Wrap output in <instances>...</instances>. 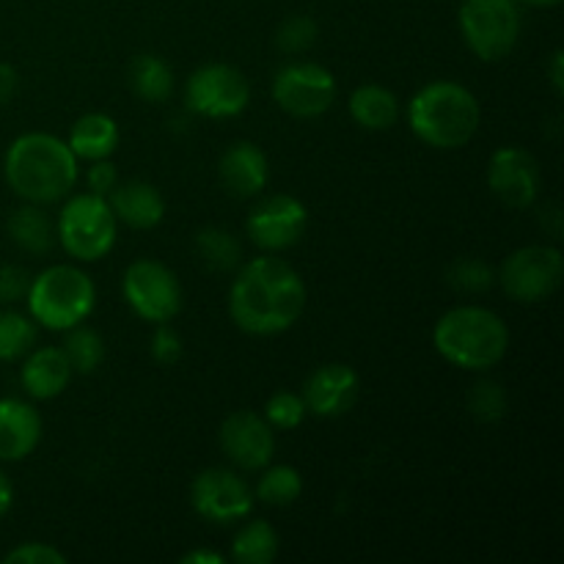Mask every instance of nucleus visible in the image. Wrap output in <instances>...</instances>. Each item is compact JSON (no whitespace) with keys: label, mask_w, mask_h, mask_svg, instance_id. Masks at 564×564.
<instances>
[{"label":"nucleus","mask_w":564,"mask_h":564,"mask_svg":"<svg viewBox=\"0 0 564 564\" xmlns=\"http://www.w3.org/2000/svg\"><path fill=\"white\" fill-rule=\"evenodd\" d=\"M306 284L279 257H257L240 264L229 290V314L251 336H279L301 319Z\"/></svg>","instance_id":"obj_1"},{"label":"nucleus","mask_w":564,"mask_h":564,"mask_svg":"<svg viewBox=\"0 0 564 564\" xmlns=\"http://www.w3.org/2000/svg\"><path fill=\"white\" fill-rule=\"evenodd\" d=\"M3 174L11 191L31 204H55L75 191L77 158L50 132H25L6 149Z\"/></svg>","instance_id":"obj_2"},{"label":"nucleus","mask_w":564,"mask_h":564,"mask_svg":"<svg viewBox=\"0 0 564 564\" xmlns=\"http://www.w3.org/2000/svg\"><path fill=\"white\" fill-rule=\"evenodd\" d=\"M482 108L466 86L455 80L427 83L408 105L413 135L433 149H460L477 135Z\"/></svg>","instance_id":"obj_3"},{"label":"nucleus","mask_w":564,"mask_h":564,"mask_svg":"<svg viewBox=\"0 0 564 564\" xmlns=\"http://www.w3.org/2000/svg\"><path fill=\"white\" fill-rule=\"evenodd\" d=\"M433 345L444 361L466 372H488L510 347V330L505 319L482 306L449 308L435 323Z\"/></svg>","instance_id":"obj_4"},{"label":"nucleus","mask_w":564,"mask_h":564,"mask_svg":"<svg viewBox=\"0 0 564 564\" xmlns=\"http://www.w3.org/2000/svg\"><path fill=\"white\" fill-rule=\"evenodd\" d=\"M28 314L47 330H69L94 312L97 290L91 275L72 264L42 270L28 290Z\"/></svg>","instance_id":"obj_5"},{"label":"nucleus","mask_w":564,"mask_h":564,"mask_svg":"<svg viewBox=\"0 0 564 564\" xmlns=\"http://www.w3.org/2000/svg\"><path fill=\"white\" fill-rule=\"evenodd\" d=\"M116 231H119V220L108 198L97 193L72 196L61 209L58 226H55L61 248L77 262H97L108 257L116 246Z\"/></svg>","instance_id":"obj_6"},{"label":"nucleus","mask_w":564,"mask_h":564,"mask_svg":"<svg viewBox=\"0 0 564 564\" xmlns=\"http://www.w3.org/2000/svg\"><path fill=\"white\" fill-rule=\"evenodd\" d=\"M457 20L468 50L488 64L507 58L521 36L516 0H463Z\"/></svg>","instance_id":"obj_7"},{"label":"nucleus","mask_w":564,"mask_h":564,"mask_svg":"<svg viewBox=\"0 0 564 564\" xmlns=\"http://www.w3.org/2000/svg\"><path fill=\"white\" fill-rule=\"evenodd\" d=\"M124 301L147 323H171L182 312V284L169 264L135 259L121 279Z\"/></svg>","instance_id":"obj_8"},{"label":"nucleus","mask_w":564,"mask_h":564,"mask_svg":"<svg viewBox=\"0 0 564 564\" xmlns=\"http://www.w3.org/2000/svg\"><path fill=\"white\" fill-rule=\"evenodd\" d=\"M564 257L556 246H527L501 264V286L516 303H543L562 286Z\"/></svg>","instance_id":"obj_9"},{"label":"nucleus","mask_w":564,"mask_h":564,"mask_svg":"<svg viewBox=\"0 0 564 564\" xmlns=\"http://www.w3.org/2000/svg\"><path fill=\"white\" fill-rule=\"evenodd\" d=\"M185 102L204 119H231L251 102V83L231 64H204L187 77Z\"/></svg>","instance_id":"obj_10"},{"label":"nucleus","mask_w":564,"mask_h":564,"mask_svg":"<svg viewBox=\"0 0 564 564\" xmlns=\"http://www.w3.org/2000/svg\"><path fill=\"white\" fill-rule=\"evenodd\" d=\"M273 99L295 119H317L336 102V77L323 64L295 61L273 75Z\"/></svg>","instance_id":"obj_11"},{"label":"nucleus","mask_w":564,"mask_h":564,"mask_svg":"<svg viewBox=\"0 0 564 564\" xmlns=\"http://www.w3.org/2000/svg\"><path fill=\"white\" fill-rule=\"evenodd\" d=\"M306 204L301 198L290 196V193H275V196L257 202V207L248 213L246 220L251 242L268 253H279L297 246L303 240V235H306Z\"/></svg>","instance_id":"obj_12"},{"label":"nucleus","mask_w":564,"mask_h":564,"mask_svg":"<svg viewBox=\"0 0 564 564\" xmlns=\"http://www.w3.org/2000/svg\"><path fill=\"white\" fill-rule=\"evenodd\" d=\"M253 490L242 477L229 468H207L198 474L191 485V505L204 521L209 523H235L251 516Z\"/></svg>","instance_id":"obj_13"},{"label":"nucleus","mask_w":564,"mask_h":564,"mask_svg":"<svg viewBox=\"0 0 564 564\" xmlns=\"http://www.w3.org/2000/svg\"><path fill=\"white\" fill-rule=\"evenodd\" d=\"M488 185L505 207L527 209L538 202L543 174L532 152L521 147H505L490 158Z\"/></svg>","instance_id":"obj_14"},{"label":"nucleus","mask_w":564,"mask_h":564,"mask_svg":"<svg viewBox=\"0 0 564 564\" xmlns=\"http://www.w3.org/2000/svg\"><path fill=\"white\" fill-rule=\"evenodd\" d=\"M220 449L242 471H262L275 455V433L268 419L253 411H235L220 424Z\"/></svg>","instance_id":"obj_15"},{"label":"nucleus","mask_w":564,"mask_h":564,"mask_svg":"<svg viewBox=\"0 0 564 564\" xmlns=\"http://www.w3.org/2000/svg\"><path fill=\"white\" fill-rule=\"evenodd\" d=\"M358 391H361V380H358L356 369L347 364H325L308 375L306 386H303V402L306 411L319 419H339L352 411L358 402Z\"/></svg>","instance_id":"obj_16"},{"label":"nucleus","mask_w":564,"mask_h":564,"mask_svg":"<svg viewBox=\"0 0 564 564\" xmlns=\"http://www.w3.org/2000/svg\"><path fill=\"white\" fill-rule=\"evenodd\" d=\"M220 185L235 198H257L268 187V158L251 141L231 143L218 165Z\"/></svg>","instance_id":"obj_17"},{"label":"nucleus","mask_w":564,"mask_h":564,"mask_svg":"<svg viewBox=\"0 0 564 564\" xmlns=\"http://www.w3.org/2000/svg\"><path fill=\"white\" fill-rule=\"evenodd\" d=\"M42 441V416L28 402L6 397L0 400V460H25Z\"/></svg>","instance_id":"obj_18"},{"label":"nucleus","mask_w":564,"mask_h":564,"mask_svg":"<svg viewBox=\"0 0 564 564\" xmlns=\"http://www.w3.org/2000/svg\"><path fill=\"white\" fill-rule=\"evenodd\" d=\"M110 209H113L116 220L130 229H154L160 220L165 218V198L163 193L154 185L141 180L124 182V185H116L110 191L108 198Z\"/></svg>","instance_id":"obj_19"},{"label":"nucleus","mask_w":564,"mask_h":564,"mask_svg":"<svg viewBox=\"0 0 564 564\" xmlns=\"http://www.w3.org/2000/svg\"><path fill=\"white\" fill-rule=\"evenodd\" d=\"M72 367L66 361L61 347H39L22 364V389L33 397V400H55L64 394V389L72 380Z\"/></svg>","instance_id":"obj_20"},{"label":"nucleus","mask_w":564,"mask_h":564,"mask_svg":"<svg viewBox=\"0 0 564 564\" xmlns=\"http://www.w3.org/2000/svg\"><path fill=\"white\" fill-rule=\"evenodd\" d=\"M121 132L113 116L108 113H86L72 124L69 149L77 160H105L119 149Z\"/></svg>","instance_id":"obj_21"},{"label":"nucleus","mask_w":564,"mask_h":564,"mask_svg":"<svg viewBox=\"0 0 564 564\" xmlns=\"http://www.w3.org/2000/svg\"><path fill=\"white\" fill-rule=\"evenodd\" d=\"M6 231H9L11 242L17 248H22L25 253L33 257H44V253L53 251L55 246V224L47 213L42 209V204H31L14 209L6 220Z\"/></svg>","instance_id":"obj_22"},{"label":"nucleus","mask_w":564,"mask_h":564,"mask_svg":"<svg viewBox=\"0 0 564 564\" xmlns=\"http://www.w3.org/2000/svg\"><path fill=\"white\" fill-rule=\"evenodd\" d=\"M350 116L358 127L372 132L391 130L400 119V99L378 83H364L350 94Z\"/></svg>","instance_id":"obj_23"},{"label":"nucleus","mask_w":564,"mask_h":564,"mask_svg":"<svg viewBox=\"0 0 564 564\" xmlns=\"http://www.w3.org/2000/svg\"><path fill=\"white\" fill-rule=\"evenodd\" d=\"M130 86L143 102L160 105L174 91V69L160 55H135L130 64Z\"/></svg>","instance_id":"obj_24"},{"label":"nucleus","mask_w":564,"mask_h":564,"mask_svg":"<svg viewBox=\"0 0 564 564\" xmlns=\"http://www.w3.org/2000/svg\"><path fill=\"white\" fill-rule=\"evenodd\" d=\"M279 532L268 521H248L231 543V560L240 564H270L279 556Z\"/></svg>","instance_id":"obj_25"},{"label":"nucleus","mask_w":564,"mask_h":564,"mask_svg":"<svg viewBox=\"0 0 564 564\" xmlns=\"http://www.w3.org/2000/svg\"><path fill=\"white\" fill-rule=\"evenodd\" d=\"M198 259L215 273H231L242 264V246L229 229L220 226H207L196 235Z\"/></svg>","instance_id":"obj_26"},{"label":"nucleus","mask_w":564,"mask_h":564,"mask_svg":"<svg viewBox=\"0 0 564 564\" xmlns=\"http://www.w3.org/2000/svg\"><path fill=\"white\" fill-rule=\"evenodd\" d=\"M36 336L39 325L33 323V317L14 312V308H3L0 312V364L28 356L36 345Z\"/></svg>","instance_id":"obj_27"},{"label":"nucleus","mask_w":564,"mask_h":564,"mask_svg":"<svg viewBox=\"0 0 564 564\" xmlns=\"http://www.w3.org/2000/svg\"><path fill=\"white\" fill-rule=\"evenodd\" d=\"M303 477L292 466H264V474L259 477L257 499L268 507H290L301 499Z\"/></svg>","instance_id":"obj_28"},{"label":"nucleus","mask_w":564,"mask_h":564,"mask_svg":"<svg viewBox=\"0 0 564 564\" xmlns=\"http://www.w3.org/2000/svg\"><path fill=\"white\" fill-rule=\"evenodd\" d=\"M64 356L69 361L72 372L80 375H91L94 369L102 364L105 358V341L102 336L97 334L94 328H86V325H75V328L66 330V341H64Z\"/></svg>","instance_id":"obj_29"},{"label":"nucleus","mask_w":564,"mask_h":564,"mask_svg":"<svg viewBox=\"0 0 564 564\" xmlns=\"http://www.w3.org/2000/svg\"><path fill=\"white\" fill-rule=\"evenodd\" d=\"M468 413L482 424H496L507 416V391L496 380H477L468 391Z\"/></svg>","instance_id":"obj_30"},{"label":"nucleus","mask_w":564,"mask_h":564,"mask_svg":"<svg viewBox=\"0 0 564 564\" xmlns=\"http://www.w3.org/2000/svg\"><path fill=\"white\" fill-rule=\"evenodd\" d=\"M317 36H319V28L312 17L292 14L286 17V20L279 25V31H275V47L286 55H301L306 53L308 47H314Z\"/></svg>","instance_id":"obj_31"},{"label":"nucleus","mask_w":564,"mask_h":564,"mask_svg":"<svg viewBox=\"0 0 564 564\" xmlns=\"http://www.w3.org/2000/svg\"><path fill=\"white\" fill-rule=\"evenodd\" d=\"M449 286H455L457 292H468V295H479V292H488L494 286L496 275L490 264H485L482 259H457L455 264L446 273Z\"/></svg>","instance_id":"obj_32"},{"label":"nucleus","mask_w":564,"mask_h":564,"mask_svg":"<svg viewBox=\"0 0 564 564\" xmlns=\"http://www.w3.org/2000/svg\"><path fill=\"white\" fill-rule=\"evenodd\" d=\"M306 413V402L295 391H275L264 405V419L273 430H295Z\"/></svg>","instance_id":"obj_33"},{"label":"nucleus","mask_w":564,"mask_h":564,"mask_svg":"<svg viewBox=\"0 0 564 564\" xmlns=\"http://www.w3.org/2000/svg\"><path fill=\"white\" fill-rule=\"evenodd\" d=\"M31 281L33 275L22 264H0V303L11 306L17 301H25Z\"/></svg>","instance_id":"obj_34"},{"label":"nucleus","mask_w":564,"mask_h":564,"mask_svg":"<svg viewBox=\"0 0 564 564\" xmlns=\"http://www.w3.org/2000/svg\"><path fill=\"white\" fill-rule=\"evenodd\" d=\"M6 564H66V554H61L50 543H22L3 556Z\"/></svg>","instance_id":"obj_35"},{"label":"nucleus","mask_w":564,"mask_h":564,"mask_svg":"<svg viewBox=\"0 0 564 564\" xmlns=\"http://www.w3.org/2000/svg\"><path fill=\"white\" fill-rule=\"evenodd\" d=\"M182 350H185V347H182L180 334H176L169 323H160L158 330H154V336H152L154 361L163 364V367H174V364L182 358Z\"/></svg>","instance_id":"obj_36"},{"label":"nucleus","mask_w":564,"mask_h":564,"mask_svg":"<svg viewBox=\"0 0 564 564\" xmlns=\"http://www.w3.org/2000/svg\"><path fill=\"white\" fill-rule=\"evenodd\" d=\"M88 193H97V196H108L116 185H119V171L116 165L110 163L108 158L105 160H94L91 169H88Z\"/></svg>","instance_id":"obj_37"},{"label":"nucleus","mask_w":564,"mask_h":564,"mask_svg":"<svg viewBox=\"0 0 564 564\" xmlns=\"http://www.w3.org/2000/svg\"><path fill=\"white\" fill-rule=\"evenodd\" d=\"M17 88H20V72L11 64H3V61H0V108H6V105L11 102Z\"/></svg>","instance_id":"obj_38"},{"label":"nucleus","mask_w":564,"mask_h":564,"mask_svg":"<svg viewBox=\"0 0 564 564\" xmlns=\"http://www.w3.org/2000/svg\"><path fill=\"white\" fill-rule=\"evenodd\" d=\"M551 83H554L556 94L564 91V53L562 50H556V53L551 55Z\"/></svg>","instance_id":"obj_39"},{"label":"nucleus","mask_w":564,"mask_h":564,"mask_svg":"<svg viewBox=\"0 0 564 564\" xmlns=\"http://www.w3.org/2000/svg\"><path fill=\"white\" fill-rule=\"evenodd\" d=\"M226 556L215 554V551H191L182 556V564H224Z\"/></svg>","instance_id":"obj_40"},{"label":"nucleus","mask_w":564,"mask_h":564,"mask_svg":"<svg viewBox=\"0 0 564 564\" xmlns=\"http://www.w3.org/2000/svg\"><path fill=\"white\" fill-rule=\"evenodd\" d=\"M11 505H14V488H11L9 477L0 471V518L11 510Z\"/></svg>","instance_id":"obj_41"},{"label":"nucleus","mask_w":564,"mask_h":564,"mask_svg":"<svg viewBox=\"0 0 564 564\" xmlns=\"http://www.w3.org/2000/svg\"><path fill=\"white\" fill-rule=\"evenodd\" d=\"M516 3L538 6V9H551V6H560V3H562V0H516Z\"/></svg>","instance_id":"obj_42"}]
</instances>
